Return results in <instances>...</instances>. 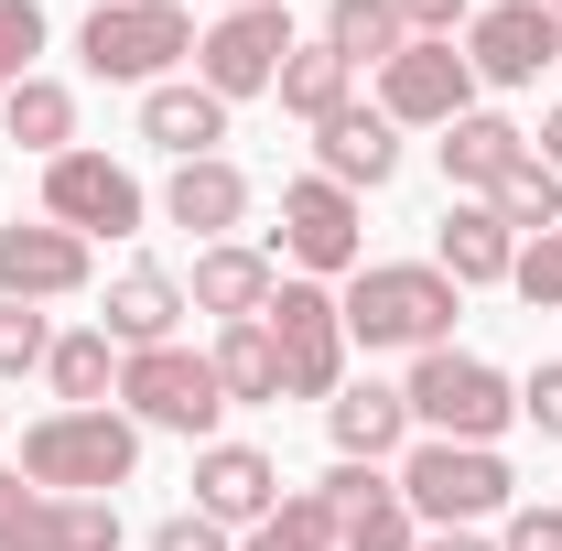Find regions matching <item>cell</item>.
Masks as SVG:
<instances>
[{
	"instance_id": "cell-18",
	"label": "cell",
	"mask_w": 562,
	"mask_h": 551,
	"mask_svg": "<svg viewBox=\"0 0 562 551\" xmlns=\"http://www.w3.org/2000/svg\"><path fill=\"white\" fill-rule=\"evenodd\" d=\"M238 216H249V173H238L227 151L173 162V184H162V227H184L195 249H216V238H238Z\"/></svg>"
},
{
	"instance_id": "cell-20",
	"label": "cell",
	"mask_w": 562,
	"mask_h": 551,
	"mask_svg": "<svg viewBox=\"0 0 562 551\" xmlns=\"http://www.w3.org/2000/svg\"><path fill=\"white\" fill-rule=\"evenodd\" d=\"M173 325H184V281L162 271V260H131V271L109 281V314H98V336L120 346V357H140V346H173Z\"/></svg>"
},
{
	"instance_id": "cell-35",
	"label": "cell",
	"mask_w": 562,
	"mask_h": 551,
	"mask_svg": "<svg viewBox=\"0 0 562 551\" xmlns=\"http://www.w3.org/2000/svg\"><path fill=\"white\" fill-rule=\"evenodd\" d=\"M519 421H530L541 443H562V357H541V368L519 379Z\"/></svg>"
},
{
	"instance_id": "cell-31",
	"label": "cell",
	"mask_w": 562,
	"mask_h": 551,
	"mask_svg": "<svg viewBox=\"0 0 562 551\" xmlns=\"http://www.w3.org/2000/svg\"><path fill=\"white\" fill-rule=\"evenodd\" d=\"M238 551H336V519H325V497H314V486H292L260 530H238Z\"/></svg>"
},
{
	"instance_id": "cell-27",
	"label": "cell",
	"mask_w": 562,
	"mask_h": 551,
	"mask_svg": "<svg viewBox=\"0 0 562 551\" xmlns=\"http://www.w3.org/2000/svg\"><path fill=\"white\" fill-rule=\"evenodd\" d=\"M206 368H216V390H227V412H238V401H281V346H271L260 314H249V325H216Z\"/></svg>"
},
{
	"instance_id": "cell-29",
	"label": "cell",
	"mask_w": 562,
	"mask_h": 551,
	"mask_svg": "<svg viewBox=\"0 0 562 551\" xmlns=\"http://www.w3.org/2000/svg\"><path fill=\"white\" fill-rule=\"evenodd\" d=\"M325 44L368 76V66H390L412 33H401V11H390V0H325Z\"/></svg>"
},
{
	"instance_id": "cell-32",
	"label": "cell",
	"mask_w": 562,
	"mask_h": 551,
	"mask_svg": "<svg viewBox=\"0 0 562 551\" xmlns=\"http://www.w3.org/2000/svg\"><path fill=\"white\" fill-rule=\"evenodd\" d=\"M44 33H55V22H44V0H0V98H11L22 76H44V66H33V55H44Z\"/></svg>"
},
{
	"instance_id": "cell-42",
	"label": "cell",
	"mask_w": 562,
	"mask_h": 551,
	"mask_svg": "<svg viewBox=\"0 0 562 551\" xmlns=\"http://www.w3.org/2000/svg\"><path fill=\"white\" fill-rule=\"evenodd\" d=\"M216 11H249V0H216Z\"/></svg>"
},
{
	"instance_id": "cell-34",
	"label": "cell",
	"mask_w": 562,
	"mask_h": 551,
	"mask_svg": "<svg viewBox=\"0 0 562 551\" xmlns=\"http://www.w3.org/2000/svg\"><path fill=\"white\" fill-rule=\"evenodd\" d=\"M44 357H55V325L33 303H0V379H33Z\"/></svg>"
},
{
	"instance_id": "cell-12",
	"label": "cell",
	"mask_w": 562,
	"mask_h": 551,
	"mask_svg": "<svg viewBox=\"0 0 562 551\" xmlns=\"http://www.w3.org/2000/svg\"><path fill=\"white\" fill-rule=\"evenodd\" d=\"M314 497H325V519H336V551H412L422 541V519L401 508V476L390 465H325L314 476Z\"/></svg>"
},
{
	"instance_id": "cell-40",
	"label": "cell",
	"mask_w": 562,
	"mask_h": 551,
	"mask_svg": "<svg viewBox=\"0 0 562 551\" xmlns=\"http://www.w3.org/2000/svg\"><path fill=\"white\" fill-rule=\"evenodd\" d=\"M412 551H497V541H487V530H422Z\"/></svg>"
},
{
	"instance_id": "cell-37",
	"label": "cell",
	"mask_w": 562,
	"mask_h": 551,
	"mask_svg": "<svg viewBox=\"0 0 562 551\" xmlns=\"http://www.w3.org/2000/svg\"><path fill=\"white\" fill-rule=\"evenodd\" d=\"M412 44H454V22H476V0H390Z\"/></svg>"
},
{
	"instance_id": "cell-33",
	"label": "cell",
	"mask_w": 562,
	"mask_h": 551,
	"mask_svg": "<svg viewBox=\"0 0 562 551\" xmlns=\"http://www.w3.org/2000/svg\"><path fill=\"white\" fill-rule=\"evenodd\" d=\"M508 292H519L530 314H562V227H552V238H519V271H508Z\"/></svg>"
},
{
	"instance_id": "cell-3",
	"label": "cell",
	"mask_w": 562,
	"mask_h": 551,
	"mask_svg": "<svg viewBox=\"0 0 562 551\" xmlns=\"http://www.w3.org/2000/svg\"><path fill=\"white\" fill-rule=\"evenodd\" d=\"M22 476L44 486V497H120L140 476V421L131 412H44L22 432Z\"/></svg>"
},
{
	"instance_id": "cell-2",
	"label": "cell",
	"mask_w": 562,
	"mask_h": 551,
	"mask_svg": "<svg viewBox=\"0 0 562 551\" xmlns=\"http://www.w3.org/2000/svg\"><path fill=\"white\" fill-rule=\"evenodd\" d=\"M390 476H401V508L422 530H487V519L519 508V476H508L497 443H432V432H412V454Z\"/></svg>"
},
{
	"instance_id": "cell-41",
	"label": "cell",
	"mask_w": 562,
	"mask_h": 551,
	"mask_svg": "<svg viewBox=\"0 0 562 551\" xmlns=\"http://www.w3.org/2000/svg\"><path fill=\"white\" fill-rule=\"evenodd\" d=\"M530 151H541V162H552V173H562V109H552V120H541V131H530Z\"/></svg>"
},
{
	"instance_id": "cell-9",
	"label": "cell",
	"mask_w": 562,
	"mask_h": 551,
	"mask_svg": "<svg viewBox=\"0 0 562 551\" xmlns=\"http://www.w3.org/2000/svg\"><path fill=\"white\" fill-rule=\"evenodd\" d=\"M303 33H292V11L281 0H249V11H216L206 33H195V87H216L227 109L238 98H271L281 87V55H292Z\"/></svg>"
},
{
	"instance_id": "cell-23",
	"label": "cell",
	"mask_w": 562,
	"mask_h": 551,
	"mask_svg": "<svg viewBox=\"0 0 562 551\" xmlns=\"http://www.w3.org/2000/svg\"><path fill=\"white\" fill-rule=\"evenodd\" d=\"M271 98L292 109V120H303V131H325L336 109H357V66L336 55V44H292V55H281V87H271Z\"/></svg>"
},
{
	"instance_id": "cell-10",
	"label": "cell",
	"mask_w": 562,
	"mask_h": 551,
	"mask_svg": "<svg viewBox=\"0 0 562 551\" xmlns=\"http://www.w3.org/2000/svg\"><path fill=\"white\" fill-rule=\"evenodd\" d=\"M44 216H55V227H76V238L98 249V238H140L151 195H140L131 162H109V151H87V140H76V151H55V162H44Z\"/></svg>"
},
{
	"instance_id": "cell-5",
	"label": "cell",
	"mask_w": 562,
	"mask_h": 551,
	"mask_svg": "<svg viewBox=\"0 0 562 551\" xmlns=\"http://www.w3.org/2000/svg\"><path fill=\"white\" fill-rule=\"evenodd\" d=\"M76 55L109 87H162L173 66H195V11L184 0H98L87 33H76Z\"/></svg>"
},
{
	"instance_id": "cell-16",
	"label": "cell",
	"mask_w": 562,
	"mask_h": 551,
	"mask_svg": "<svg viewBox=\"0 0 562 551\" xmlns=\"http://www.w3.org/2000/svg\"><path fill=\"white\" fill-rule=\"evenodd\" d=\"M325 432H336L347 465H401V454H412V401H401L390 379H347V390L325 401Z\"/></svg>"
},
{
	"instance_id": "cell-28",
	"label": "cell",
	"mask_w": 562,
	"mask_h": 551,
	"mask_svg": "<svg viewBox=\"0 0 562 551\" xmlns=\"http://www.w3.org/2000/svg\"><path fill=\"white\" fill-rule=\"evenodd\" d=\"M487 206H497L508 238H552V227H562V173L541 162V151H519V162L487 184Z\"/></svg>"
},
{
	"instance_id": "cell-25",
	"label": "cell",
	"mask_w": 562,
	"mask_h": 551,
	"mask_svg": "<svg viewBox=\"0 0 562 551\" xmlns=\"http://www.w3.org/2000/svg\"><path fill=\"white\" fill-rule=\"evenodd\" d=\"M530 151V131L519 120H497V109H465L454 131H443V184H465V195H487L497 173Z\"/></svg>"
},
{
	"instance_id": "cell-43",
	"label": "cell",
	"mask_w": 562,
	"mask_h": 551,
	"mask_svg": "<svg viewBox=\"0 0 562 551\" xmlns=\"http://www.w3.org/2000/svg\"><path fill=\"white\" fill-rule=\"evenodd\" d=\"M541 11H552V22H562V0H541Z\"/></svg>"
},
{
	"instance_id": "cell-22",
	"label": "cell",
	"mask_w": 562,
	"mask_h": 551,
	"mask_svg": "<svg viewBox=\"0 0 562 551\" xmlns=\"http://www.w3.org/2000/svg\"><path fill=\"white\" fill-rule=\"evenodd\" d=\"M314 173L347 184V195H379V184L401 173V131H390L379 109H336V120L314 131Z\"/></svg>"
},
{
	"instance_id": "cell-21",
	"label": "cell",
	"mask_w": 562,
	"mask_h": 551,
	"mask_svg": "<svg viewBox=\"0 0 562 551\" xmlns=\"http://www.w3.org/2000/svg\"><path fill=\"white\" fill-rule=\"evenodd\" d=\"M140 140L173 151V162H206L216 140H227V98L195 87V76H162V87H140Z\"/></svg>"
},
{
	"instance_id": "cell-1",
	"label": "cell",
	"mask_w": 562,
	"mask_h": 551,
	"mask_svg": "<svg viewBox=\"0 0 562 551\" xmlns=\"http://www.w3.org/2000/svg\"><path fill=\"white\" fill-rule=\"evenodd\" d=\"M336 314H347V346H368V357H432V346H454L465 292L432 260H368V271H347Z\"/></svg>"
},
{
	"instance_id": "cell-17",
	"label": "cell",
	"mask_w": 562,
	"mask_h": 551,
	"mask_svg": "<svg viewBox=\"0 0 562 551\" xmlns=\"http://www.w3.org/2000/svg\"><path fill=\"white\" fill-rule=\"evenodd\" d=\"M281 292V260L271 249H249V238H216V249H195V281H184V303L195 314H216V325H249V314H271Z\"/></svg>"
},
{
	"instance_id": "cell-8",
	"label": "cell",
	"mask_w": 562,
	"mask_h": 551,
	"mask_svg": "<svg viewBox=\"0 0 562 551\" xmlns=\"http://www.w3.org/2000/svg\"><path fill=\"white\" fill-rule=\"evenodd\" d=\"M260 325H271V346H281V390H292V401H336V390H347V314H336V281H281Z\"/></svg>"
},
{
	"instance_id": "cell-26",
	"label": "cell",
	"mask_w": 562,
	"mask_h": 551,
	"mask_svg": "<svg viewBox=\"0 0 562 551\" xmlns=\"http://www.w3.org/2000/svg\"><path fill=\"white\" fill-rule=\"evenodd\" d=\"M44 379H55V412H98V401H120V346L98 325H76V336H55Z\"/></svg>"
},
{
	"instance_id": "cell-38",
	"label": "cell",
	"mask_w": 562,
	"mask_h": 551,
	"mask_svg": "<svg viewBox=\"0 0 562 551\" xmlns=\"http://www.w3.org/2000/svg\"><path fill=\"white\" fill-rule=\"evenodd\" d=\"M497 551H562V508L519 497V508H508V530H497Z\"/></svg>"
},
{
	"instance_id": "cell-14",
	"label": "cell",
	"mask_w": 562,
	"mask_h": 551,
	"mask_svg": "<svg viewBox=\"0 0 562 551\" xmlns=\"http://www.w3.org/2000/svg\"><path fill=\"white\" fill-rule=\"evenodd\" d=\"M465 66H476V87H530L541 66H562V22L541 0H497L465 22Z\"/></svg>"
},
{
	"instance_id": "cell-4",
	"label": "cell",
	"mask_w": 562,
	"mask_h": 551,
	"mask_svg": "<svg viewBox=\"0 0 562 551\" xmlns=\"http://www.w3.org/2000/svg\"><path fill=\"white\" fill-rule=\"evenodd\" d=\"M401 401H412V432H432V443H497L519 421V379L465 346H432V357H412Z\"/></svg>"
},
{
	"instance_id": "cell-15",
	"label": "cell",
	"mask_w": 562,
	"mask_h": 551,
	"mask_svg": "<svg viewBox=\"0 0 562 551\" xmlns=\"http://www.w3.org/2000/svg\"><path fill=\"white\" fill-rule=\"evenodd\" d=\"M281 508V465L260 454V443H195V519H216V530H260Z\"/></svg>"
},
{
	"instance_id": "cell-19",
	"label": "cell",
	"mask_w": 562,
	"mask_h": 551,
	"mask_svg": "<svg viewBox=\"0 0 562 551\" xmlns=\"http://www.w3.org/2000/svg\"><path fill=\"white\" fill-rule=\"evenodd\" d=\"M432 271L454 281V292H487V281L519 271V238L497 227L487 195H465V206H443V227H432Z\"/></svg>"
},
{
	"instance_id": "cell-30",
	"label": "cell",
	"mask_w": 562,
	"mask_h": 551,
	"mask_svg": "<svg viewBox=\"0 0 562 551\" xmlns=\"http://www.w3.org/2000/svg\"><path fill=\"white\" fill-rule=\"evenodd\" d=\"M0 551H66V497H44L22 465H0Z\"/></svg>"
},
{
	"instance_id": "cell-6",
	"label": "cell",
	"mask_w": 562,
	"mask_h": 551,
	"mask_svg": "<svg viewBox=\"0 0 562 551\" xmlns=\"http://www.w3.org/2000/svg\"><path fill=\"white\" fill-rule=\"evenodd\" d=\"M120 412L140 421V432H184V443H216V421H227V390H216V368L195 357V346H140V357H120Z\"/></svg>"
},
{
	"instance_id": "cell-11",
	"label": "cell",
	"mask_w": 562,
	"mask_h": 551,
	"mask_svg": "<svg viewBox=\"0 0 562 551\" xmlns=\"http://www.w3.org/2000/svg\"><path fill=\"white\" fill-rule=\"evenodd\" d=\"M465 109H476V66L454 44H401L379 66V120L390 131H454Z\"/></svg>"
},
{
	"instance_id": "cell-13",
	"label": "cell",
	"mask_w": 562,
	"mask_h": 551,
	"mask_svg": "<svg viewBox=\"0 0 562 551\" xmlns=\"http://www.w3.org/2000/svg\"><path fill=\"white\" fill-rule=\"evenodd\" d=\"M87 292V238L55 216H0V303H66Z\"/></svg>"
},
{
	"instance_id": "cell-36",
	"label": "cell",
	"mask_w": 562,
	"mask_h": 551,
	"mask_svg": "<svg viewBox=\"0 0 562 551\" xmlns=\"http://www.w3.org/2000/svg\"><path fill=\"white\" fill-rule=\"evenodd\" d=\"M66 551H120V497H66Z\"/></svg>"
},
{
	"instance_id": "cell-39",
	"label": "cell",
	"mask_w": 562,
	"mask_h": 551,
	"mask_svg": "<svg viewBox=\"0 0 562 551\" xmlns=\"http://www.w3.org/2000/svg\"><path fill=\"white\" fill-rule=\"evenodd\" d=\"M151 551H238V530H216V519H195V508H173V519L151 530Z\"/></svg>"
},
{
	"instance_id": "cell-24",
	"label": "cell",
	"mask_w": 562,
	"mask_h": 551,
	"mask_svg": "<svg viewBox=\"0 0 562 551\" xmlns=\"http://www.w3.org/2000/svg\"><path fill=\"white\" fill-rule=\"evenodd\" d=\"M0 140H22L33 162L76 151V87H66V76H22V87L0 98Z\"/></svg>"
},
{
	"instance_id": "cell-7",
	"label": "cell",
	"mask_w": 562,
	"mask_h": 551,
	"mask_svg": "<svg viewBox=\"0 0 562 551\" xmlns=\"http://www.w3.org/2000/svg\"><path fill=\"white\" fill-rule=\"evenodd\" d=\"M271 260H292V281H347V271H368V195L325 184V173L281 184Z\"/></svg>"
}]
</instances>
